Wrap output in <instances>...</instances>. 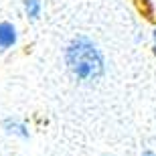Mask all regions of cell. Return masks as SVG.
<instances>
[{
  "label": "cell",
  "instance_id": "7a4b0ae2",
  "mask_svg": "<svg viewBox=\"0 0 156 156\" xmlns=\"http://www.w3.org/2000/svg\"><path fill=\"white\" fill-rule=\"evenodd\" d=\"M14 41H16L14 27H12L10 23H0V49H8V47H12Z\"/></svg>",
  "mask_w": 156,
  "mask_h": 156
},
{
  "label": "cell",
  "instance_id": "3957f363",
  "mask_svg": "<svg viewBox=\"0 0 156 156\" xmlns=\"http://www.w3.org/2000/svg\"><path fill=\"white\" fill-rule=\"evenodd\" d=\"M24 6H27V12H29V16H33V18L39 16V8H41L39 0H27V2H24Z\"/></svg>",
  "mask_w": 156,
  "mask_h": 156
},
{
  "label": "cell",
  "instance_id": "6da1fadb",
  "mask_svg": "<svg viewBox=\"0 0 156 156\" xmlns=\"http://www.w3.org/2000/svg\"><path fill=\"white\" fill-rule=\"evenodd\" d=\"M67 65L79 79L91 81L101 75L104 71V59L101 53L89 43L87 39H77L67 49Z\"/></svg>",
  "mask_w": 156,
  "mask_h": 156
},
{
  "label": "cell",
  "instance_id": "277c9868",
  "mask_svg": "<svg viewBox=\"0 0 156 156\" xmlns=\"http://www.w3.org/2000/svg\"><path fill=\"white\" fill-rule=\"evenodd\" d=\"M154 39H156V33H154Z\"/></svg>",
  "mask_w": 156,
  "mask_h": 156
}]
</instances>
